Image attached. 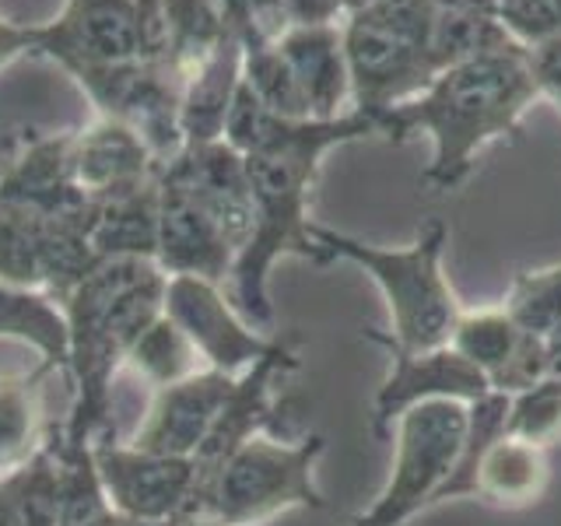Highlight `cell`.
<instances>
[{"instance_id":"cell-1","label":"cell","mask_w":561,"mask_h":526,"mask_svg":"<svg viewBox=\"0 0 561 526\" xmlns=\"http://www.w3.org/2000/svg\"><path fill=\"white\" fill-rule=\"evenodd\" d=\"M368 137H386L379 116L347 110L337 119H285L239 81L221 140L245 158L253 186V236L232 267V302L253 327L274 323L271 271L280 256L323 263L309 236V197L323 155Z\"/></svg>"},{"instance_id":"cell-2","label":"cell","mask_w":561,"mask_h":526,"mask_svg":"<svg viewBox=\"0 0 561 526\" xmlns=\"http://www.w3.org/2000/svg\"><path fill=\"white\" fill-rule=\"evenodd\" d=\"M537 95L526 46H513L446 67L417 99L393 105L382 116V130L393 145L428 134L432 162L421 183L456 190L491 140H513L519 134V119Z\"/></svg>"},{"instance_id":"cell-3","label":"cell","mask_w":561,"mask_h":526,"mask_svg":"<svg viewBox=\"0 0 561 526\" xmlns=\"http://www.w3.org/2000/svg\"><path fill=\"white\" fill-rule=\"evenodd\" d=\"M165 274L154 260H102L64 298L70 327L67 373L75 382L64 446H92L110 432L113 376L127 362L134 341L165 312Z\"/></svg>"},{"instance_id":"cell-4","label":"cell","mask_w":561,"mask_h":526,"mask_svg":"<svg viewBox=\"0 0 561 526\" xmlns=\"http://www.w3.org/2000/svg\"><path fill=\"white\" fill-rule=\"evenodd\" d=\"M309 236L323 263L330 260L355 263L382 291L386 309H390V330H365L368 341H376L379 347L411 351V355L449 344L463 306L443 271V253L449 242L446 221L438 218L428 221L417 232V239L411 245H400V250L362 242L355 236L333 232V228L316 221L309 228Z\"/></svg>"},{"instance_id":"cell-5","label":"cell","mask_w":561,"mask_h":526,"mask_svg":"<svg viewBox=\"0 0 561 526\" xmlns=\"http://www.w3.org/2000/svg\"><path fill=\"white\" fill-rule=\"evenodd\" d=\"M438 22L435 0H373L341 22L351 75V110L386 116L393 105L417 99L443 75L432 35Z\"/></svg>"},{"instance_id":"cell-6","label":"cell","mask_w":561,"mask_h":526,"mask_svg":"<svg viewBox=\"0 0 561 526\" xmlns=\"http://www.w3.org/2000/svg\"><path fill=\"white\" fill-rule=\"evenodd\" d=\"M327 453V438L312 432L298 443H285L267 432L242 443L210 478L186 516H215L228 526H256L288 508H327V495L316 484V467Z\"/></svg>"},{"instance_id":"cell-7","label":"cell","mask_w":561,"mask_h":526,"mask_svg":"<svg viewBox=\"0 0 561 526\" xmlns=\"http://www.w3.org/2000/svg\"><path fill=\"white\" fill-rule=\"evenodd\" d=\"M470 403L425 400L403 411L393 425V467L390 481L365 513L344 526H403L435 505L438 488L446 484L456 456L467 438Z\"/></svg>"},{"instance_id":"cell-8","label":"cell","mask_w":561,"mask_h":526,"mask_svg":"<svg viewBox=\"0 0 561 526\" xmlns=\"http://www.w3.org/2000/svg\"><path fill=\"white\" fill-rule=\"evenodd\" d=\"M99 478L113 508L130 523H172L190 513L197 464L193 456H162L116 443L102 432L92 443Z\"/></svg>"},{"instance_id":"cell-9","label":"cell","mask_w":561,"mask_h":526,"mask_svg":"<svg viewBox=\"0 0 561 526\" xmlns=\"http://www.w3.org/2000/svg\"><path fill=\"white\" fill-rule=\"evenodd\" d=\"M169 277V274H165ZM165 312L186 333L190 347L225 376H242L253 362L267 358L277 338L253 330V323L225 298L215 281L175 274L165 281Z\"/></svg>"},{"instance_id":"cell-10","label":"cell","mask_w":561,"mask_h":526,"mask_svg":"<svg viewBox=\"0 0 561 526\" xmlns=\"http://www.w3.org/2000/svg\"><path fill=\"white\" fill-rule=\"evenodd\" d=\"M35 57L53 60L70 78L140 60L134 0H67L60 18L35 25Z\"/></svg>"},{"instance_id":"cell-11","label":"cell","mask_w":561,"mask_h":526,"mask_svg":"<svg viewBox=\"0 0 561 526\" xmlns=\"http://www.w3.org/2000/svg\"><path fill=\"white\" fill-rule=\"evenodd\" d=\"M298 368H302L298 351L288 341H280L267 358L253 362L242 376H236V386H232V393H228L221 414L215 418V425H210L201 449L193 453V464H197V488H193V499H197V491L215 478L221 464L242 443H250L253 435L267 432L274 425L277 411H280L274 386L285 376L298 373Z\"/></svg>"},{"instance_id":"cell-12","label":"cell","mask_w":561,"mask_h":526,"mask_svg":"<svg viewBox=\"0 0 561 526\" xmlns=\"http://www.w3.org/2000/svg\"><path fill=\"white\" fill-rule=\"evenodd\" d=\"M158 172L180 183L207 210V218L239 256L253 236V186L245 158L228 140H207V145H186L165 165H158Z\"/></svg>"},{"instance_id":"cell-13","label":"cell","mask_w":561,"mask_h":526,"mask_svg":"<svg viewBox=\"0 0 561 526\" xmlns=\"http://www.w3.org/2000/svg\"><path fill=\"white\" fill-rule=\"evenodd\" d=\"M449 347L478 368L491 393L513 397L548 376L543 338L519 330L505 309H463L453 327Z\"/></svg>"},{"instance_id":"cell-14","label":"cell","mask_w":561,"mask_h":526,"mask_svg":"<svg viewBox=\"0 0 561 526\" xmlns=\"http://www.w3.org/2000/svg\"><path fill=\"white\" fill-rule=\"evenodd\" d=\"M386 351H390L393 365L373 400V435L376 438H390L400 414L411 411L414 403H425V400L473 403L491 393L484 376L470 362L456 355L449 344L432 347V351H417V355H411V351H397V347H386Z\"/></svg>"},{"instance_id":"cell-15","label":"cell","mask_w":561,"mask_h":526,"mask_svg":"<svg viewBox=\"0 0 561 526\" xmlns=\"http://www.w3.org/2000/svg\"><path fill=\"white\" fill-rule=\"evenodd\" d=\"M154 263L162 274L175 277H204L221 285L232 277L236 250L218 232V225L207 218V210L190 193L158 172V250Z\"/></svg>"},{"instance_id":"cell-16","label":"cell","mask_w":561,"mask_h":526,"mask_svg":"<svg viewBox=\"0 0 561 526\" xmlns=\"http://www.w3.org/2000/svg\"><path fill=\"white\" fill-rule=\"evenodd\" d=\"M232 386L236 376H225L218 368H201L162 386L130 443L162 456H193L221 414Z\"/></svg>"},{"instance_id":"cell-17","label":"cell","mask_w":561,"mask_h":526,"mask_svg":"<svg viewBox=\"0 0 561 526\" xmlns=\"http://www.w3.org/2000/svg\"><path fill=\"white\" fill-rule=\"evenodd\" d=\"M70 172H75L78 190H84L92 201H105L113 193L151 183L158 162L134 130L99 116L92 127L75 130Z\"/></svg>"},{"instance_id":"cell-18","label":"cell","mask_w":561,"mask_h":526,"mask_svg":"<svg viewBox=\"0 0 561 526\" xmlns=\"http://www.w3.org/2000/svg\"><path fill=\"white\" fill-rule=\"evenodd\" d=\"M280 57L288 60L306 99L309 119H337L341 105L351 99V75L344 57L341 25H291L277 39Z\"/></svg>"},{"instance_id":"cell-19","label":"cell","mask_w":561,"mask_h":526,"mask_svg":"<svg viewBox=\"0 0 561 526\" xmlns=\"http://www.w3.org/2000/svg\"><path fill=\"white\" fill-rule=\"evenodd\" d=\"M239 81H242V43L239 35H228L183 81L180 127L186 145H207V140L225 137L228 110H232Z\"/></svg>"},{"instance_id":"cell-20","label":"cell","mask_w":561,"mask_h":526,"mask_svg":"<svg viewBox=\"0 0 561 526\" xmlns=\"http://www.w3.org/2000/svg\"><path fill=\"white\" fill-rule=\"evenodd\" d=\"M102 260H154L158 250V175L145 186L95 201L88 228Z\"/></svg>"},{"instance_id":"cell-21","label":"cell","mask_w":561,"mask_h":526,"mask_svg":"<svg viewBox=\"0 0 561 526\" xmlns=\"http://www.w3.org/2000/svg\"><path fill=\"white\" fill-rule=\"evenodd\" d=\"M551 481L548 449H537L519 438H508L505 432L488 446L478 467V488L473 499L499 508H519L534 505Z\"/></svg>"},{"instance_id":"cell-22","label":"cell","mask_w":561,"mask_h":526,"mask_svg":"<svg viewBox=\"0 0 561 526\" xmlns=\"http://www.w3.org/2000/svg\"><path fill=\"white\" fill-rule=\"evenodd\" d=\"M0 341H22L35 347L46 373L67 368L70 327L64 306L39 288H22L0 281Z\"/></svg>"},{"instance_id":"cell-23","label":"cell","mask_w":561,"mask_h":526,"mask_svg":"<svg viewBox=\"0 0 561 526\" xmlns=\"http://www.w3.org/2000/svg\"><path fill=\"white\" fill-rule=\"evenodd\" d=\"M0 495L22 526H57L60 523V495L64 470L57 443H46L32 453L22 467L0 473Z\"/></svg>"},{"instance_id":"cell-24","label":"cell","mask_w":561,"mask_h":526,"mask_svg":"<svg viewBox=\"0 0 561 526\" xmlns=\"http://www.w3.org/2000/svg\"><path fill=\"white\" fill-rule=\"evenodd\" d=\"M46 368L39 365L28 376H4L0 379V473L22 467L32 453L46 443L39 435L43 421V393L39 379Z\"/></svg>"},{"instance_id":"cell-25","label":"cell","mask_w":561,"mask_h":526,"mask_svg":"<svg viewBox=\"0 0 561 526\" xmlns=\"http://www.w3.org/2000/svg\"><path fill=\"white\" fill-rule=\"evenodd\" d=\"M60 449V470H64V495H60V523L57 526H123V516L113 508L105 495L92 446H64Z\"/></svg>"},{"instance_id":"cell-26","label":"cell","mask_w":561,"mask_h":526,"mask_svg":"<svg viewBox=\"0 0 561 526\" xmlns=\"http://www.w3.org/2000/svg\"><path fill=\"white\" fill-rule=\"evenodd\" d=\"M519 46L495 14L488 11H463V8H438V22L432 35V53L438 67H453L484 53H502Z\"/></svg>"},{"instance_id":"cell-27","label":"cell","mask_w":561,"mask_h":526,"mask_svg":"<svg viewBox=\"0 0 561 526\" xmlns=\"http://www.w3.org/2000/svg\"><path fill=\"white\" fill-rule=\"evenodd\" d=\"M43 218L25 204L0 201V281L43 291Z\"/></svg>"},{"instance_id":"cell-28","label":"cell","mask_w":561,"mask_h":526,"mask_svg":"<svg viewBox=\"0 0 561 526\" xmlns=\"http://www.w3.org/2000/svg\"><path fill=\"white\" fill-rule=\"evenodd\" d=\"M242 81L253 88V95L267 105L271 113L285 119H309L306 99L298 92L288 60L280 57L277 43L242 46Z\"/></svg>"},{"instance_id":"cell-29","label":"cell","mask_w":561,"mask_h":526,"mask_svg":"<svg viewBox=\"0 0 561 526\" xmlns=\"http://www.w3.org/2000/svg\"><path fill=\"white\" fill-rule=\"evenodd\" d=\"M505 435L537 449H551L561 443V382L543 376L530 390L508 397Z\"/></svg>"},{"instance_id":"cell-30","label":"cell","mask_w":561,"mask_h":526,"mask_svg":"<svg viewBox=\"0 0 561 526\" xmlns=\"http://www.w3.org/2000/svg\"><path fill=\"white\" fill-rule=\"evenodd\" d=\"M193 355H197V351L190 347L186 333L169 320V312H162V316H158V320L134 341L127 362H130L148 382H154L158 390H162V386H169V382H175V379H183V376L193 373V368H190V358H193Z\"/></svg>"},{"instance_id":"cell-31","label":"cell","mask_w":561,"mask_h":526,"mask_svg":"<svg viewBox=\"0 0 561 526\" xmlns=\"http://www.w3.org/2000/svg\"><path fill=\"white\" fill-rule=\"evenodd\" d=\"M519 330H530L537 338H548L561 327V263L540 271H523L505 295V306Z\"/></svg>"},{"instance_id":"cell-32","label":"cell","mask_w":561,"mask_h":526,"mask_svg":"<svg viewBox=\"0 0 561 526\" xmlns=\"http://www.w3.org/2000/svg\"><path fill=\"white\" fill-rule=\"evenodd\" d=\"M215 8L242 46L277 43L288 32V14L280 0H215Z\"/></svg>"},{"instance_id":"cell-33","label":"cell","mask_w":561,"mask_h":526,"mask_svg":"<svg viewBox=\"0 0 561 526\" xmlns=\"http://www.w3.org/2000/svg\"><path fill=\"white\" fill-rule=\"evenodd\" d=\"M495 18L519 46L561 35V0H495Z\"/></svg>"},{"instance_id":"cell-34","label":"cell","mask_w":561,"mask_h":526,"mask_svg":"<svg viewBox=\"0 0 561 526\" xmlns=\"http://www.w3.org/2000/svg\"><path fill=\"white\" fill-rule=\"evenodd\" d=\"M526 64H530L537 92L558 102V110H561V35H551V39L526 46Z\"/></svg>"},{"instance_id":"cell-35","label":"cell","mask_w":561,"mask_h":526,"mask_svg":"<svg viewBox=\"0 0 561 526\" xmlns=\"http://www.w3.org/2000/svg\"><path fill=\"white\" fill-rule=\"evenodd\" d=\"M291 25H341V18H347V0H280Z\"/></svg>"},{"instance_id":"cell-36","label":"cell","mask_w":561,"mask_h":526,"mask_svg":"<svg viewBox=\"0 0 561 526\" xmlns=\"http://www.w3.org/2000/svg\"><path fill=\"white\" fill-rule=\"evenodd\" d=\"M28 53H35V25H14L0 18V70Z\"/></svg>"},{"instance_id":"cell-37","label":"cell","mask_w":561,"mask_h":526,"mask_svg":"<svg viewBox=\"0 0 561 526\" xmlns=\"http://www.w3.org/2000/svg\"><path fill=\"white\" fill-rule=\"evenodd\" d=\"M543 351H548V379L561 382V327H554L548 338H543Z\"/></svg>"},{"instance_id":"cell-38","label":"cell","mask_w":561,"mask_h":526,"mask_svg":"<svg viewBox=\"0 0 561 526\" xmlns=\"http://www.w3.org/2000/svg\"><path fill=\"white\" fill-rule=\"evenodd\" d=\"M438 8H463V11H488L495 14V0H435Z\"/></svg>"},{"instance_id":"cell-39","label":"cell","mask_w":561,"mask_h":526,"mask_svg":"<svg viewBox=\"0 0 561 526\" xmlns=\"http://www.w3.org/2000/svg\"><path fill=\"white\" fill-rule=\"evenodd\" d=\"M175 526H228L215 516H183V519H175Z\"/></svg>"},{"instance_id":"cell-40","label":"cell","mask_w":561,"mask_h":526,"mask_svg":"<svg viewBox=\"0 0 561 526\" xmlns=\"http://www.w3.org/2000/svg\"><path fill=\"white\" fill-rule=\"evenodd\" d=\"M0 526H22V523L14 519V513H11V508H8L4 495H0Z\"/></svg>"},{"instance_id":"cell-41","label":"cell","mask_w":561,"mask_h":526,"mask_svg":"<svg viewBox=\"0 0 561 526\" xmlns=\"http://www.w3.org/2000/svg\"><path fill=\"white\" fill-rule=\"evenodd\" d=\"M365 4H373V0H347V14H351V11H358V8H365Z\"/></svg>"},{"instance_id":"cell-42","label":"cell","mask_w":561,"mask_h":526,"mask_svg":"<svg viewBox=\"0 0 561 526\" xmlns=\"http://www.w3.org/2000/svg\"><path fill=\"white\" fill-rule=\"evenodd\" d=\"M123 526H175V519L172 523H130V519H123Z\"/></svg>"}]
</instances>
